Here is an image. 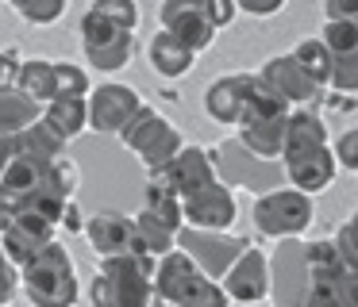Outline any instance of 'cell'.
Segmentation results:
<instances>
[{
  "label": "cell",
  "instance_id": "6da1fadb",
  "mask_svg": "<svg viewBox=\"0 0 358 307\" xmlns=\"http://www.w3.org/2000/svg\"><path fill=\"white\" fill-rule=\"evenodd\" d=\"M150 284H155V299L173 304V307H231V299L224 296L220 280L204 276L178 246L155 261Z\"/></svg>",
  "mask_w": 358,
  "mask_h": 307
},
{
  "label": "cell",
  "instance_id": "7a4b0ae2",
  "mask_svg": "<svg viewBox=\"0 0 358 307\" xmlns=\"http://www.w3.org/2000/svg\"><path fill=\"white\" fill-rule=\"evenodd\" d=\"M20 284H24L27 299L35 307H73L81 296L78 273H73V257L58 238L47 242L20 269Z\"/></svg>",
  "mask_w": 358,
  "mask_h": 307
},
{
  "label": "cell",
  "instance_id": "3957f363",
  "mask_svg": "<svg viewBox=\"0 0 358 307\" xmlns=\"http://www.w3.org/2000/svg\"><path fill=\"white\" fill-rule=\"evenodd\" d=\"M155 257H101L93 280V307H150L155 304Z\"/></svg>",
  "mask_w": 358,
  "mask_h": 307
},
{
  "label": "cell",
  "instance_id": "277c9868",
  "mask_svg": "<svg viewBox=\"0 0 358 307\" xmlns=\"http://www.w3.org/2000/svg\"><path fill=\"white\" fill-rule=\"evenodd\" d=\"M120 142H124L131 154H139V161L150 169V173H162V169L173 161V154L185 146V138H181V130L173 127L166 115H158L150 104H143L139 112L120 127Z\"/></svg>",
  "mask_w": 358,
  "mask_h": 307
},
{
  "label": "cell",
  "instance_id": "5b68a950",
  "mask_svg": "<svg viewBox=\"0 0 358 307\" xmlns=\"http://www.w3.org/2000/svg\"><path fill=\"white\" fill-rule=\"evenodd\" d=\"M255 227L262 230L266 238H301L304 230L312 227V196H304V192L296 188H270L262 192V196L255 200Z\"/></svg>",
  "mask_w": 358,
  "mask_h": 307
},
{
  "label": "cell",
  "instance_id": "8992f818",
  "mask_svg": "<svg viewBox=\"0 0 358 307\" xmlns=\"http://www.w3.org/2000/svg\"><path fill=\"white\" fill-rule=\"evenodd\" d=\"M212 154V169H216V181L220 184H239V188H255V192H270V188H281V161H262L239 142V138H227L220 142V150H208Z\"/></svg>",
  "mask_w": 358,
  "mask_h": 307
},
{
  "label": "cell",
  "instance_id": "52a82bcc",
  "mask_svg": "<svg viewBox=\"0 0 358 307\" xmlns=\"http://www.w3.org/2000/svg\"><path fill=\"white\" fill-rule=\"evenodd\" d=\"M81 50L101 73H120V69H127V61L135 54V31L116 27L89 8L81 15Z\"/></svg>",
  "mask_w": 358,
  "mask_h": 307
},
{
  "label": "cell",
  "instance_id": "ba28073f",
  "mask_svg": "<svg viewBox=\"0 0 358 307\" xmlns=\"http://www.w3.org/2000/svg\"><path fill=\"white\" fill-rule=\"evenodd\" d=\"M173 246H178L181 253H185L189 261H193L196 269H201L204 276H212V280H220V276L231 269V261L239 257L243 250H247V238L239 234H227V230H196V227H181L178 238H173Z\"/></svg>",
  "mask_w": 358,
  "mask_h": 307
},
{
  "label": "cell",
  "instance_id": "9c48e42d",
  "mask_svg": "<svg viewBox=\"0 0 358 307\" xmlns=\"http://www.w3.org/2000/svg\"><path fill=\"white\" fill-rule=\"evenodd\" d=\"M270 296L278 307H304L308 296V265H304V242L285 238L270 261Z\"/></svg>",
  "mask_w": 358,
  "mask_h": 307
},
{
  "label": "cell",
  "instance_id": "30bf717a",
  "mask_svg": "<svg viewBox=\"0 0 358 307\" xmlns=\"http://www.w3.org/2000/svg\"><path fill=\"white\" fill-rule=\"evenodd\" d=\"M220 288H224V296L231 304H258V299H266L270 296V257L262 250H255V246H247L231 261V269L220 276Z\"/></svg>",
  "mask_w": 358,
  "mask_h": 307
},
{
  "label": "cell",
  "instance_id": "8fae6325",
  "mask_svg": "<svg viewBox=\"0 0 358 307\" xmlns=\"http://www.w3.org/2000/svg\"><path fill=\"white\" fill-rule=\"evenodd\" d=\"M235 215H239L235 196H231V188L220 184V181L204 184L201 192L181 200V223H185V227H196V230H231Z\"/></svg>",
  "mask_w": 358,
  "mask_h": 307
},
{
  "label": "cell",
  "instance_id": "7c38bea8",
  "mask_svg": "<svg viewBox=\"0 0 358 307\" xmlns=\"http://www.w3.org/2000/svg\"><path fill=\"white\" fill-rule=\"evenodd\" d=\"M85 107H89V127H93L96 135H120V127L139 112L143 100L135 89L108 81V84H96V92H89Z\"/></svg>",
  "mask_w": 358,
  "mask_h": 307
},
{
  "label": "cell",
  "instance_id": "4fadbf2b",
  "mask_svg": "<svg viewBox=\"0 0 358 307\" xmlns=\"http://www.w3.org/2000/svg\"><path fill=\"white\" fill-rule=\"evenodd\" d=\"M85 234H89V242H93L96 257H150L139 242L135 219H127V215H116V211L93 215V219L85 223Z\"/></svg>",
  "mask_w": 358,
  "mask_h": 307
},
{
  "label": "cell",
  "instance_id": "5bb4252c",
  "mask_svg": "<svg viewBox=\"0 0 358 307\" xmlns=\"http://www.w3.org/2000/svg\"><path fill=\"white\" fill-rule=\"evenodd\" d=\"M281 169H285L289 188L304 192V196H316L327 184L335 181V158L327 146H304V150H289L281 154Z\"/></svg>",
  "mask_w": 358,
  "mask_h": 307
},
{
  "label": "cell",
  "instance_id": "9a60e30c",
  "mask_svg": "<svg viewBox=\"0 0 358 307\" xmlns=\"http://www.w3.org/2000/svg\"><path fill=\"white\" fill-rule=\"evenodd\" d=\"M158 20H162V31H170L173 38L189 46V50H204V46L216 38V27L204 15V0H162L158 8Z\"/></svg>",
  "mask_w": 358,
  "mask_h": 307
},
{
  "label": "cell",
  "instance_id": "2e32d148",
  "mask_svg": "<svg viewBox=\"0 0 358 307\" xmlns=\"http://www.w3.org/2000/svg\"><path fill=\"white\" fill-rule=\"evenodd\" d=\"M255 77L273 92V96L285 100L289 107H293V104H296V107H304V104H312V100L320 96V84L312 81V77L304 73L301 66H296L293 54H278V58H270Z\"/></svg>",
  "mask_w": 358,
  "mask_h": 307
},
{
  "label": "cell",
  "instance_id": "e0dca14e",
  "mask_svg": "<svg viewBox=\"0 0 358 307\" xmlns=\"http://www.w3.org/2000/svg\"><path fill=\"white\" fill-rule=\"evenodd\" d=\"M158 177H162V181L170 184V188L178 192L181 200H185V196H193V192H201L204 184L216 181L212 154L201 150V146H181V150L173 154V161H170V165H166Z\"/></svg>",
  "mask_w": 358,
  "mask_h": 307
},
{
  "label": "cell",
  "instance_id": "ac0fdd59",
  "mask_svg": "<svg viewBox=\"0 0 358 307\" xmlns=\"http://www.w3.org/2000/svg\"><path fill=\"white\" fill-rule=\"evenodd\" d=\"M250 81H255L250 73H227V77H220V81H212L208 92H204V112H208V119L239 123V112H243V100H247Z\"/></svg>",
  "mask_w": 358,
  "mask_h": 307
},
{
  "label": "cell",
  "instance_id": "d6986e66",
  "mask_svg": "<svg viewBox=\"0 0 358 307\" xmlns=\"http://www.w3.org/2000/svg\"><path fill=\"white\" fill-rule=\"evenodd\" d=\"M147 58H150V66H155L158 77H166V81H178V77H185L189 69H193L196 54L189 50L181 38H173L170 31H158V35L150 38V46H147Z\"/></svg>",
  "mask_w": 358,
  "mask_h": 307
},
{
  "label": "cell",
  "instance_id": "ffe728a7",
  "mask_svg": "<svg viewBox=\"0 0 358 307\" xmlns=\"http://www.w3.org/2000/svg\"><path fill=\"white\" fill-rule=\"evenodd\" d=\"M39 119L47 123L62 142H70V138H78L81 130L89 127V107H85V100H78V96H55L50 104H43Z\"/></svg>",
  "mask_w": 358,
  "mask_h": 307
},
{
  "label": "cell",
  "instance_id": "44dd1931",
  "mask_svg": "<svg viewBox=\"0 0 358 307\" xmlns=\"http://www.w3.org/2000/svg\"><path fill=\"white\" fill-rule=\"evenodd\" d=\"M304 146H327V123L324 115L296 107L285 115V138H281V154L289 150H304Z\"/></svg>",
  "mask_w": 358,
  "mask_h": 307
},
{
  "label": "cell",
  "instance_id": "7402d4cb",
  "mask_svg": "<svg viewBox=\"0 0 358 307\" xmlns=\"http://www.w3.org/2000/svg\"><path fill=\"white\" fill-rule=\"evenodd\" d=\"M16 92H24L31 104H50L55 100V61L47 58H27L20 61V77H16Z\"/></svg>",
  "mask_w": 358,
  "mask_h": 307
},
{
  "label": "cell",
  "instance_id": "603a6c76",
  "mask_svg": "<svg viewBox=\"0 0 358 307\" xmlns=\"http://www.w3.org/2000/svg\"><path fill=\"white\" fill-rule=\"evenodd\" d=\"M62 138L47 127L43 119H35L31 127H24L16 135V158H27V161H55L62 158Z\"/></svg>",
  "mask_w": 358,
  "mask_h": 307
},
{
  "label": "cell",
  "instance_id": "cb8c5ba5",
  "mask_svg": "<svg viewBox=\"0 0 358 307\" xmlns=\"http://www.w3.org/2000/svg\"><path fill=\"white\" fill-rule=\"evenodd\" d=\"M39 115H43V107L31 104L24 92L0 89V135H20V130L31 127Z\"/></svg>",
  "mask_w": 358,
  "mask_h": 307
},
{
  "label": "cell",
  "instance_id": "d4e9b609",
  "mask_svg": "<svg viewBox=\"0 0 358 307\" xmlns=\"http://www.w3.org/2000/svg\"><path fill=\"white\" fill-rule=\"evenodd\" d=\"M50 242H55V238H50ZM43 246H47L43 238L27 234L24 227H16V223H0V253H4L16 269H24L27 261L43 250Z\"/></svg>",
  "mask_w": 358,
  "mask_h": 307
},
{
  "label": "cell",
  "instance_id": "484cf974",
  "mask_svg": "<svg viewBox=\"0 0 358 307\" xmlns=\"http://www.w3.org/2000/svg\"><path fill=\"white\" fill-rule=\"evenodd\" d=\"M135 230H139L143 250H147L155 261L162 257V253H170V250H173V238H178V230L166 227V223H158L150 211H139V215H135Z\"/></svg>",
  "mask_w": 358,
  "mask_h": 307
},
{
  "label": "cell",
  "instance_id": "4316f807",
  "mask_svg": "<svg viewBox=\"0 0 358 307\" xmlns=\"http://www.w3.org/2000/svg\"><path fill=\"white\" fill-rule=\"evenodd\" d=\"M293 61L320 84V89L327 84V73H331V54H327V46L320 43V38H304V43H296L293 46Z\"/></svg>",
  "mask_w": 358,
  "mask_h": 307
},
{
  "label": "cell",
  "instance_id": "83f0119b",
  "mask_svg": "<svg viewBox=\"0 0 358 307\" xmlns=\"http://www.w3.org/2000/svg\"><path fill=\"white\" fill-rule=\"evenodd\" d=\"M66 4H70V0H12V8H16L27 23H35V27L58 23L66 15Z\"/></svg>",
  "mask_w": 358,
  "mask_h": 307
},
{
  "label": "cell",
  "instance_id": "f1b7e54d",
  "mask_svg": "<svg viewBox=\"0 0 358 307\" xmlns=\"http://www.w3.org/2000/svg\"><path fill=\"white\" fill-rule=\"evenodd\" d=\"M327 84L343 96H355L358 89V50L350 54H331V73H327Z\"/></svg>",
  "mask_w": 358,
  "mask_h": 307
},
{
  "label": "cell",
  "instance_id": "f546056e",
  "mask_svg": "<svg viewBox=\"0 0 358 307\" xmlns=\"http://www.w3.org/2000/svg\"><path fill=\"white\" fill-rule=\"evenodd\" d=\"M89 73L81 66H70V61H55V96H89Z\"/></svg>",
  "mask_w": 358,
  "mask_h": 307
},
{
  "label": "cell",
  "instance_id": "4dcf8cb0",
  "mask_svg": "<svg viewBox=\"0 0 358 307\" xmlns=\"http://www.w3.org/2000/svg\"><path fill=\"white\" fill-rule=\"evenodd\" d=\"M93 12L104 15L108 23H116V27H127V31L139 27V0H93Z\"/></svg>",
  "mask_w": 358,
  "mask_h": 307
},
{
  "label": "cell",
  "instance_id": "1f68e13d",
  "mask_svg": "<svg viewBox=\"0 0 358 307\" xmlns=\"http://www.w3.org/2000/svg\"><path fill=\"white\" fill-rule=\"evenodd\" d=\"M320 43L327 46V54H350L358 50V23L355 20H339V23H327Z\"/></svg>",
  "mask_w": 358,
  "mask_h": 307
},
{
  "label": "cell",
  "instance_id": "d6a6232c",
  "mask_svg": "<svg viewBox=\"0 0 358 307\" xmlns=\"http://www.w3.org/2000/svg\"><path fill=\"white\" fill-rule=\"evenodd\" d=\"M335 253L343 257V265L358 273V219H343L339 230H335Z\"/></svg>",
  "mask_w": 358,
  "mask_h": 307
},
{
  "label": "cell",
  "instance_id": "836d02e7",
  "mask_svg": "<svg viewBox=\"0 0 358 307\" xmlns=\"http://www.w3.org/2000/svg\"><path fill=\"white\" fill-rule=\"evenodd\" d=\"M331 158H335V165H343L347 173H355V169H358V130L355 127L343 130V138L335 142Z\"/></svg>",
  "mask_w": 358,
  "mask_h": 307
},
{
  "label": "cell",
  "instance_id": "e575fe53",
  "mask_svg": "<svg viewBox=\"0 0 358 307\" xmlns=\"http://www.w3.org/2000/svg\"><path fill=\"white\" fill-rule=\"evenodd\" d=\"M235 12H239V8H235V0H204V15H208V23L212 27H227V23L235 20Z\"/></svg>",
  "mask_w": 358,
  "mask_h": 307
},
{
  "label": "cell",
  "instance_id": "d590c367",
  "mask_svg": "<svg viewBox=\"0 0 358 307\" xmlns=\"http://www.w3.org/2000/svg\"><path fill=\"white\" fill-rule=\"evenodd\" d=\"M16 288H20V269L12 265L4 253H0V307H4L12 296H16Z\"/></svg>",
  "mask_w": 358,
  "mask_h": 307
},
{
  "label": "cell",
  "instance_id": "8d00e7d4",
  "mask_svg": "<svg viewBox=\"0 0 358 307\" xmlns=\"http://www.w3.org/2000/svg\"><path fill=\"white\" fill-rule=\"evenodd\" d=\"M324 15L327 23H339V20L358 23V0H324Z\"/></svg>",
  "mask_w": 358,
  "mask_h": 307
},
{
  "label": "cell",
  "instance_id": "74e56055",
  "mask_svg": "<svg viewBox=\"0 0 358 307\" xmlns=\"http://www.w3.org/2000/svg\"><path fill=\"white\" fill-rule=\"evenodd\" d=\"M235 8H243V12H250V15H278L281 8H285V0H235Z\"/></svg>",
  "mask_w": 358,
  "mask_h": 307
},
{
  "label": "cell",
  "instance_id": "f35d334b",
  "mask_svg": "<svg viewBox=\"0 0 358 307\" xmlns=\"http://www.w3.org/2000/svg\"><path fill=\"white\" fill-rule=\"evenodd\" d=\"M16 77H20V58L0 54V89H16Z\"/></svg>",
  "mask_w": 358,
  "mask_h": 307
},
{
  "label": "cell",
  "instance_id": "ab89813d",
  "mask_svg": "<svg viewBox=\"0 0 358 307\" xmlns=\"http://www.w3.org/2000/svg\"><path fill=\"white\" fill-rule=\"evenodd\" d=\"M12 158H16V135H0V173L8 169Z\"/></svg>",
  "mask_w": 358,
  "mask_h": 307
},
{
  "label": "cell",
  "instance_id": "60d3db41",
  "mask_svg": "<svg viewBox=\"0 0 358 307\" xmlns=\"http://www.w3.org/2000/svg\"><path fill=\"white\" fill-rule=\"evenodd\" d=\"M150 307H173V304H162V299H155V304H150Z\"/></svg>",
  "mask_w": 358,
  "mask_h": 307
}]
</instances>
